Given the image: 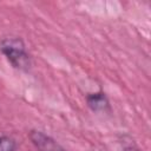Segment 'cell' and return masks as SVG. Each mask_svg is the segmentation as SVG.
<instances>
[{"label":"cell","instance_id":"obj_3","mask_svg":"<svg viewBox=\"0 0 151 151\" xmlns=\"http://www.w3.org/2000/svg\"><path fill=\"white\" fill-rule=\"evenodd\" d=\"M86 101H87L88 107L94 112H105L106 110L110 109L109 100L103 92L88 94L86 97Z\"/></svg>","mask_w":151,"mask_h":151},{"label":"cell","instance_id":"obj_4","mask_svg":"<svg viewBox=\"0 0 151 151\" xmlns=\"http://www.w3.org/2000/svg\"><path fill=\"white\" fill-rule=\"evenodd\" d=\"M17 143L11 137H0V151H14Z\"/></svg>","mask_w":151,"mask_h":151},{"label":"cell","instance_id":"obj_6","mask_svg":"<svg viewBox=\"0 0 151 151\" xmlns=\"http://www.w3.org/2000/svg\"><path fill=\"white\" fill-rule=\"evenodd\" d=\"M92 151H101V150H98V149H94V150H92Z\"/></svg>","mask_w":151,"mask_h":151},{"label":"cell","instance_id":"obj_1","mask_svg":"<svg viewBox=\"0 0 151 151\" xmlns=\"http://www.w3.org/2000/svg\"><path fill=\"white\" fill-rule=\"evenodd\" d=\"M0 50L15 68L25 71L29 68V55L26 53L25 44L20 38L9 37L2 39L0 42Z\"/></svg>","mask_w":151,"mask_h":151},{"label":"cell","instance_id":"obj_2","mask_svg":"<svg viewBox=\"0 0 151 151\" xmlns=\"http://www.w3.org/2000/svg\"><path fill=\"white\" fill-rule=\"evenodd\" d=\"M29 139L38 151H64V149L53 138H51L41 131H31Z\"/></svg>","mask_w":151,"mask_h":151},{"label":"cell","instance_id":"obj_5","mask_svg":"<svg viewBox=\"0 0 151 151\" xmlns=\"http://www.w3.org/2000/svg\"><path fill=\"white\" fill-rule=\"evenodd\" d=\"M124 151H140V150H138L137 147H133V146H129V147H125Z\"/></svg>","mask_w":151,"mask_h":151}]
</instances>
